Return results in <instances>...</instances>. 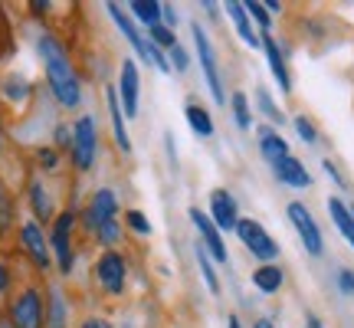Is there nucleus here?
<instances>
[{
	"label": "nucleus",
	"mask_w": 354,
	"mask_h": 328,
	"mask_svg": "<svg viewBox=\"0 0 354 328\" xmlns=\"http://www.w3.org/2000/svg\"><path fill=\"white\" fill-rule=\"evenodd\" d=\"M37 60L46 79V92L50 99L63 109V112H79L82 99H86V89H82V76H79V66L73 60V53L66 50V43L56 33L43 30L37 37Z\"/></svg>",
	"instance_id": "obj_1"
},
{
	"label": "nucleus",
	"mask_w": 354,
	"mask_h": 328,
	"mask_svg": "<svg viewBox=\"0 0 354 328\" xmlns=\"http://www.w3.org/2000/svg\"><path fill=\"white\" fill-rule=\"evenodd\" d=\"M79 227L86 230L102 250H118V243L125 237L122 224V203L112 188H95L88 203L79 210Z\"/></svg>",
	"instance_id": "obj_2"
},
{
	"label": "nucleus",
	"mask_w": 354,
	"mask_h": 328,
	"mask_svg": "<svg viewBox=\"0 0 354 328\" xmlns=\"http://www.w3.org/2000/svg\"><path fill=\"white\" fill-rule=\"evenodd\" d=\"M105 13H109V20L115 24V30L122 33V39H125L128 46H131V56H135L138 63H145V66H151V69H158L161 76H171V66H167V53L158 50L151 39L145 37V30H141V26L131 20V13H128L122 3L109 0V3H105Z\"/></svg>",
	"instance_id": "obj_3"
},
{
	"label": "nucleus",
	"mask_w": 354,
	"mask_h": 328,
	"mask_svg": "<svg viewBox=\"0 0 354 328\" xmlns=\"http://www.w3.org/2000/svg\"><path fill=\"white\" fill-rule=\"evenodd\" d=\"M76 230H79V210L76 207H63L56 220L50 224V250H53V269L63 279L76 273L79 246H76Z\"/></svg>",
	"instance_id": "obj_4"
},
{
	"label": "nucleus",
	"mask_w": 354,
	"mask_h": 328,
	"mask_svg": "<svg viewBox=\"0 0 354 328\" xmlns=\"http://www.w3.org/2000/svg\"><path fill=\"white\" fill-rule=\"evenodd\" d=\"M102 154V131L92 112H79L73 118V148H69V161L76 174H92Z\"/></svg>",
	"instance_id": "obj_5"
},
{
	"label": "nucleus",
	"mask_w": 354,
	"mask_h": 328,
	"mask_svg": "<svg viewBox=\"0 0 354 328\" xmlns=\"http://www.w3.org/2000/svg\"><path fill=\"white\" fill-rule=\"evenodd\" d=\"M7 325L10 328H46V289L26 282L7 302Z\"/></svg>",
	"instance_id": "obj_6"
},
{
	"label": "nucleus",
	"mask_w": 354,
	"mask_h": 328,
	"mask_svg": "<svg viewBox=\"0 0 354 328\" xmlns=\"http://www.w3.org/2000/svg\"><path fill=\"white\" fill-rule=\"evenodd\" d=\"M92 279L109 299H122L128 292V279H131V263L122 250H102L92 263Z\"/></svg>",
	"instance_id": "obj_7"
},
{
	"label": "nucleus",
	"mask_w": 354,
	"mask_h": 328,
	"mask_svg": "<svg viewBox=\"0 0 354 328\" xmlns=\"http://www.w3.org/2000/svg\"><path fill=\"white\" fill-rule=\"evenodd\" d=\"M190 37H194V53H197V66L203 73V82H207V92L216 105H227V89H223V73H220V63H216V50L210 33L203 30V24H190Z\"/></svg>",
	"instance_id": "obj_8"
},
{
	"label": "nucleus",
	"mask_w": 354,
	"mask_h": 328,
	"mask_svg": "<svg viewBox=\"0 0 354 328\" xmlns=\"http://www.w3.org/2000/svg\"><path fill=\"white\" fill-rule=\"evenodd\" d=\"M17 246H20V253L26 256V263L33 266L39 276H46L53 269L50 233H46V227H39L33 217H30V220H20V227H17Z\"/></svg>",
	"instance_id": "obj_9"
},
{
	"label": "nucleus",
	"mask_w": 354,
	"mask_h": 328,
	"mask_svg": "<svg viewBox=\"0 0 354 328\" xmlns=\"http://www.w3.org/2000/svg\"><path fill=\"white\" fill-rule=\"evenodd\" d=\"M233 233H236V240L246 246V253L253 256L256 263H276L279 253H282V246L276 243V237H272L259 220H253V217H240V224H236Z\"/></svg>",
	"instance_id": "obj_10"
},
{
	"label": "nucleus",
	"mask_w": 354,
	"mask_h": 328,
	"mask_svg": "<svg viewBox=\"0 0 354 328\" xmlns=\"http://www.w3.org/2000/svg\"><path fill=\"white\" fill-rule=\"evenodd\" d=\"M286 217H289L292 230L299 233V240H302L305 253L308 256H325V237H322V227H318L315 214L308 210V203L302 201H289V207H286Z\"/></svg>",
	"instance_id": "obj_11"
},
{
	"label": "nucleus",
	"mask_w": 354,
	"mask_h": 328,
	"mask_svg": "<svg viewBox=\"0 0 354 328\" xmlns=\"http://www.w3.org/2000/svg\"><path fill=\"white\" fill-rule=\"evenodd\" d=\"M115 92H118V102H122V112L125 118H138L141 109V69L135 56H125L118 63V79H115Z\"/></svg>",
	"instance_id": "obj_12"
},
{
	"label": "nucleus",
	"mask_w": 354,
	"mask_h": 328,
	"mask_svg": "<svg viewBox=\"0 0 354 328\" xmlns=\"http://www.w3.org/2000/svg\"><path fill=\"white\" fill-rule=\"evenodd\" d=\"M187 217H190V224H194V230H197V243L210 253V259H214V263H220V266H227L230 263L227 240H223V233H220V230H216V224L210 220V214H207V210H201V207H190Z\"/></svg>",
	"instance_id": "obj_13"
},
{
	"label": "nucleus",
	"mask_w": 354,
	"mask_h": 328,
	"mask_svg": "<svg viewBox=\"0 0 354 328\" xmlns=\"http://www.w3.org/2000/svg\"><path fill=\"white\" fill-rule=\"evenodd\" d=\"M26 207H30V214H33L39 227L50 230V224L59 214V207H56V197H53V188L46 184V177H33L26 184Z\"/></svg>",
	"instance_id": "obj_14"
},
{
	"label": "nucleus",
	"mask_w": 354,
	"mask_h": 328,
	"mask_svg": "<svg viewBox=\"0 0 354 328\" xmlns=\"http://www.w3.org/2000/svg\"><path fill=\"white\" fill-rule=\"evenodd\" d=\"M207 214H210V220L216 224L220 233H233L236 224H240V203L227 188H214L210 201H207Z\"/></svg>",
	"instance_id": "obj_15"
},
{
	"label": "nucleus",
	"mask_w": 354,
	"mask_h": 328,
	"mask_svg": "<svg viewBox=\"0 0 354 328\" xmlns=\"http://www.w3.org/2000/svg\"><path fill=\"white\" fill-rule=\"evenodd\" d=\"M259 50L266 53V63H269V73L276 79V86L282 89V95H292V73H289V60H286V50L279 46V39L272 33H259Z\"/></svg>",
	"instance_id": "obj_16"
},
{
	"label": "nucleus",
	"mask_w": 354,
	"mask_h": 328,
	"mask_svg": "<svg viewBox=\"0 0 354 328\" xmlns=\"http://www.w3.org/2000/svg\"><path fill=\"white\" fill-rule=\"evenodd\" d=\"M105 109H109V125H112L115 148L128 158V154L135 152V145H131V135H128V118H125V112H122V102H118L115 86H105Z\"/></svg>",
	"instance_id": "obj_17"
},
{
	"label": "nucleus",
	"mask_w": 354,
	"mask_h": 328,
	"mask_svg": "<svg viewBox=\"0 0 354 328\" xmlns=\"http://www.w3.org/2000/svg\"><path fill=\"white\" fill-rule=\"evenodd\" d=\"M256 145H259V154H263V161L272 167L276 161H282V158H289L292 148H289V141L282 138V131L272 125H256Z\"/></svg>",
	"instance_id": "obj_18"
},
{
	"label": "nucleus",
	"mask_w": 354,
	"mask_h": 328,
	"mask_svg": "<svg viewBox=\"0 0 354 328\" xmlns=\"http://www.w3.org/2000/svg\"><path fill=\"white\" fill-rule=\"evenodd\" d=\"M272 177H276L279 184L292 188V190H308L312 188V174H308V167L302 164V158H295V154H289V158H282V161L272 164Z\"/></svg>",
	"instance_id": "obj_19"
},
{
	"label": "nucleus",
	"mask_w": 354,
	"mask_h": 328,
	"mask_svg": "<svg viewBox=\"0 0 354 328\" xmlns=\"http://www.w3.org/2000/svg\"><path fill=\"white\" fill-rule=\"evenodd\" d=\"M69 322H73L69 295L56 282H50L46 286V328H69Z\"/></svg>",
	"instance_id": "obj_20"
},
{
	"label": "nucleus",
	"mask_w": 354,
	"mask_h": 328,
	"mask_svg": "<svg viewBox=\"0 0 354 328\" xmlns=\"http://www.w3.org/2000/svg\"><path fill=\"white\" fill-rule=\"evenodd\" d=\"M223 10H227L230 24H233V30H236V37H240L250 50H259V33H256L253 20H250V13H246V3H243V0H227Z\"/></svg>",
	"instance_id": "obj_21"
},
{
	"label": "nucleus",
	"mask_w": 354,
	"mask_h": 328,
	"mask_svg": "<svg viewBox=\"0 0 354 328\" xmlns=\"http://www.w3.org/2000/svg\"><path fill=\"white\" fill-rule=\"evenodd\" d=\"M184 118H187V128L197 138H214L216 135L214 112H210L207 105H201V102H187V105H184Z\"/></svg>",
	"instance_id": "obj_22"
},
{
	"label": "nucleus",
	"mask_w": 354,
	"mask_h": 328,
	"mask_svg": "<svg viewBox=\"0 0 354 328\" xmlns=\"http://www.w3.org/2000/svg\"><path fill=\"white\" fill-rule=\"evenodd\" d=\"M253 286H256V292H263V295H276V292L286 286V269L279 263H259L253 269Z\"/></svg>",
	"instance_id": "obj_23"
},
{
	"label": "nucleus",
	"mask_w": 354,
	"mask_h": 328,
	"mask_svg": "<svg viewBox=\"0 0 354 328\" xmlns=\"http://www.w3.org/2000/svg\"><path fill=\"white\" fill-rule=\"evenodd\" d=\"M125 10L131 13V20H135L141 30H151V26L161 24V10H165V0H128Z\"/></svg>",
	"instance_id": "obj_24"
},
{
	"label": "nucleus",
	"mask_w": 354,
	"mask_h": 328,
	"mask_svg": "<svg viewBox=\"0 0 354 328\" xmlns=\"http://www.w3.org/2000/svg\"><path fill=\"white\" fill-rule=\"evenodd\" d=\"M328 217H331V224H335V230L344 237V243L354 250V214H351V207H348L342 197H328Z\"/></svg>",
	"instance_id": "obj_25"
},
{
	"label": "nucleus",
	"mask_w": 354,
	"mask_h": 328,
	"mask_svg": "<svg viewBox=\"0 0 354 328\" xmlns=\"http://www.w3.org/2000/svg\"><path fill=\"white\" fill-rule=\"evenodd\" d=\"M0 95L7 102H13V105H24L33 95V82L24 73H7V76L0 79Z\"/></svg>",
	"instance_id": "obj_26"
},
{
	"label": "nucleus",
	"mask_w": 354,
	"mask_h": 328,
	"mask_svg": "<svg viewBox=\"0 0 354 328\" xmlns=\"http://www.w3.org/2000/svg\"><path fill=\"white\" fill-rule=\"evenodd\" d=\"M256 115H263L266 125H272V128L286 125V112H282V105L272 99V92H269L266 86H256Z\"/></svg>",
	"instance_id": "obj_27"
},
{
	"label": "nucleus",
	"mask_w": 354,
	"mask_h": 328,
	"mask_svg": "<svg viewBox=\"0 0 354 328\" xmlns=\"http://www.w3.org/2000/svg\"><path fill=\"white\" fill-rule=\"evenodd\" d=\"M227 105H230V115H233V125L240 131H250L253 128V102H250V95L243 89H236V92L227 95Z\"/></svg>",
	"instance_id": "obj_28"
},
{
	"label": "nucleus",
	"mask_w": 354,
	"mask_h": 328,
	"mask_svg": "<svg viewBox=\"0 0 354 328\" xmlns=\"http://www.w3.org/2000/svg\"><path fill=\"white\" fill-rule=\"evenodd\" d=\"M17 227H20V220H17V197L0 184V243L7 240L10 233H17Z\"/></svg>",
	"instance_id": "obj_29"
},
{
	"label": "nucleus",
	"mask_w": 354,
	"mask_h": 328,
	"mask_svg": "<svg viewBox=\"0 0 354 328\" xmlns=\"http://www.w3.org/2000/svg\"><path fill=\"white\" fill-rule=\"evenodd\" d=\"M194 259H197V269H201V276H203V286L214 292V295H220V276H216L210 253L203 250L201 243H194Z\"/></svg>",
	"instance_id": "obj_30"
},
{
	"label": "nucleus",
	"mask_w": 354,
	"mask_h": 328,
	"mask_svg": "<svg viewBox=\"0 0 354 328\" xmlns=\"http://www.w3.org/2000/svg\"><path fill=\"white\" fill-rule=\"evenodd\" d=\"M122 224H125L128 233H135V237H151L154 233V224L148 220V214L145 210H138V207H125V214H122Z\"/></svg>",
	"instance_id": "obj_31"
},
{
	"label": "nucleus",
	"mask_w": 354,
	"mask_h": 328,
	"mask_svg": "<svg viewBox=\"0 0 354 328\" xmlns=\"http://www.w3.org/2000/svg\"><path fill=\"white\" fill-rule=\"evenodd\" d=\"M33 161H37L39 174H56L59 164H63V152H56L53 145H37L33 148Z\"/></svg>",
	"instance_id": "obj_32"
},
{
	"label": "nucleus",
	"mask_w": 354,
	"mask_h": 328,
	"mask_svg": "<svg viewBox=\"0 0 354 328\" xmlns=\"http://www.w3.org/2000/svg\"><path fill=\"white\" fill-rule=\"evenodd\" d=\"M246 3V13H250V20L259 26V33H272V13L266 10L263 0H243Z\"/></svg>",
	"instance_id": "obj_33"
},
{
	"label": "nucleus",
	"mask_w": 354,
	"mask_h": 328,
	"mask_svg": "<svg viewBox=\"0 0 354 328\" xmlns=\"http://www.w3.org/2000/svg\"><path fill=\"white\" fill-rule=\"evenodd\" d=\"M145 37L151 39L158 50H174L177 46V30H171V26H165V24H158V26H151V30H145Z\"/></svg>",
	"instance_id": "obj_34"
},
{
	"label": "nucleus",
	"mask_w": 354,
	"mask_h": 328,
	"mask_svg": "<svg viewBox=\"0 0 354 328\" xmlns=\"http://www.w3.org/2000/svg\"><path fill=\"white\" fill-rule=\"evenodd\" d=\"M292 128H295V135H299V141H305V145H312V148L318 145V128H315V122H312L308 115H295V118H292Z\"/></svg>",
	"instance_id": "obj_35"
},
{
	"label": "nucleus",
	"mask_w": 354,
	"mask_h": 328,
	"mask_svg": "<svg viewBox=\"0 0 354 328\" xmlns=\"http://www.w3.org/2000/svg\"><path fill=\"white\" fill-rule=\"evenodd\" d=\"M167 66H171V73H177V76H184L190 66H194V60H190V53H187V46H180L177 43L174 50H167Z\"/></svg>",
	"instance_id": "obj_36"
},
{
	"label": "nucleus",
	"mask_w": 354,
	"mask_h": 328,
	"mask_svg": "<svg viewBox=\"0 0 354 328\" xmlns=\"http://www.w3.org/2000/svg\"><path fill=\"white\" fill-rule=\"evenodd\" d=\"M56 152L69 154V148H73V122H59V125L53 128V141H50Z\"/></svg>",
	"instance_id": "obj_37"
},
{
	"label": "nucleus",
	"mask_w": 354,
	"mask_h": 328,
	"mask_svg": "<svg viewBox=\"0 0 354 328\" xmlns=\"http://www.w3.org/2000/svg\"><path fill=\"white\" fill-rule=\"evenodd\" d=\"M335 286H338V292H342L344 299H354V269L342 266V269L335 273Z\"/></svg>",
	"instance_id": "obj_38"
},
{
	"label": "nucleus",
	"mask_w": 354,
	"mask_h": 328,
	"mask_svg": "<svg viewBox=\"0 0 354 328\" xmlns=\"http://www.w3.org/2000/svg\"><path fill=\"white\" fill-rule=\"evenodd\" d=\"M13 282H17V276H13V269L7 263H0V299L3 295H10L13 292Z\"/></svg>",
	"instance_id": "obj_39"
},
{
	"label": "nucleus",
	"mask_w": 354,
	"mask_h": 328,
	"mask_svg": "<svg viewBox=\"0 0 354 328\" xmlns=\"http://www.w3.org/2000/svg\"><path fill=\"white\" fill-rule=\"evenodd\" d=\"M322 167H325V174H328L331 181L338 184V188H342V190H348V181H344V174H342V171H338V164L331 161V158H325V161H322Z\"/></svg>",
	"instance_id": "obj_40"
},
{
	"label": "nucleus",
	"mask_w": 354,
	"mask_h": 328,
	"mask_svg": "<svg viewBox=\"0 0 354 328\" xmlns=\"http://www.w3.org/2000/svg\"><path fill=\"white\" fill-rule=\"evenodd\" d=\"M161 24L171 26V30H177V24H180V13H177L174 3H167L165 0V10H161Z\"/></svg>",
	"instance_id": "obj_41"
},
{
	"label": "nucleus",
	"mask_w": 354,
	"mask_h": 328,
	"mask_svg": "<svg viewBox=\"0 0 354 328\" xmlns=\"http://www.w3.org/2000/svg\"><path fill=\"white\" fill-rule=\"evenodd\" d=\"M79 328H115V325H112V318H105V316H86L79 322Z\"/></svg>",
	"instance_id": "obj_42"
},
{
	"label": "nucleus",
	"mask_w": 354,
	"mask_h": 328,
	"mask_svg": "<svg viewBox=\"0 0 354 328\" xmlns=\"http://www.w3.org/2000/svg\"><path fill=\"white\" fill-rule=\"evenodd\" d=\"M165 148L171 154V164H177V152H174V131H165Z\"/></svg>",
	"instance_id": "obj_43"
},
{
	"label": "nucleus",
	"mask_w": 354,
	"mask_h": 328,
	"mask_svg": "<svg viewBox=\"0 0 354 328\" xmlns=\"http://www.w3.org/2000/svg\"><path fill=\"white\" fill-rule=\"evenodd\" d=\"M30 10H33V17H46V13H50V3H43V0H33V3H30Z\"/></svg>",
	"instance_id": "obj_44"
},
{
	"label": "nucleus",
	"mask_w": 354,
	"mask_h": 328,
	"mask_svg": "<svg viewBox=\"0 0 354 328\" xmlns=\"http://www.w3.org/2000/svg\"><path fill=\"white\" fill-rule=\"evenodd\" d=\"M305 328H325V325H322V318H318L315 312H308V316H305Z\"/></svg>",
	"instance_id": "obj_45"
},
{
	"label": "nucleus",
	"mask_w": 354,
	"mask_h": 328,
	"mask_svg": "<svg viewBox=\"0 0 354 328\" xmlns=\"http://www.w3.org/2000/svg\"><path fill=\"white\" fill-rule=\"evenodd\" d=\"M266 3V10L272 13V17H276V13H282V3H279V0H263Z\"/></svg>",
	"instance_id": "obj_46"
},
{
	"label": "nucleus",
	"mask_w": 354,
	"mask_h": 328,
	"mask_svg": "<svg viewBox=\"0 0 354 328\" xmlns=\"http://www.w3.org/2000/svg\"><path fill=\"white\" fill-rule=\"evenodd\" d=\"M250 328H276V322H272V318H256Z\"/></svg>",
	"instance_id": "obj_47"
},
{
	"label": "nucleus",
	"mask_w": 354,
	"mask_h": 328,
	"mask_svg": "<svg viewBox=\"0 0 354 328\" xmlns=\"http://www.w3.org/2000/svg\"><path fill=\"white\" fill-rule=\"evenodd\" d=\"M3 148H7V128H3V118H0V158H3Z\"/></svg>",
	"instance_id": "obj_48"
},
{
	"label": "nucleus",
	"mask_w": 354,
	"mask_h": 328,
	"mask_svg": "<svg viewBox=\"0 0 354 328\" xmlns=\"http://www.w3.org/2000/svg\"><path fill=\"white\" fill-rule=\"evenodd\" d=\"M203 10H207V17H216V13H220V7H216V3H210V0H207V3H203Z\"/></svg>",
	"instance_id": "obj_49"
},
{
	"label": "nucleus",
	"mask_w": 354,
	"mask_h": 328,
	"mask_svg": "<svg viewBox=\"0 0 354 328\" xmlns=\"http://www.w3.org/2000/svg\"><path fill=\"white\" fill-rule=\"evenodd\" d=\"M227 328H243L240 316H230V318H227Z\"/></svg>",
	"instance_id": "obj_50"
},
{
	"label": "nucleus",
	"mask_w": 354,
	"mask_h": 328,
	"mask_svg": "<svg viewBox=\"0 0 354 328\" xmlns=\"http://www.w3.org/2000/svg\"><path fill=\"white\" fill-rule=\"evenodd\" d=\"M122 328H138V325H122Z\"/></svg>",
	"instance_id": "obj_51"
},
{
	"label": "nucleus",
	"mask_w": 354,
	"mask_h": 328,
	"mask_svg": "<svg viewBox=\"0 0 354 328\" xmlns=\"http://www.w3.org/2000/svg\"><path fill=\"white\" fill-rule=\"evenodd\" d=\"M348 207H351V214H354V203H348Z\"/></svg>",
	"instance_id": "obj_52"
}]
</instances>
